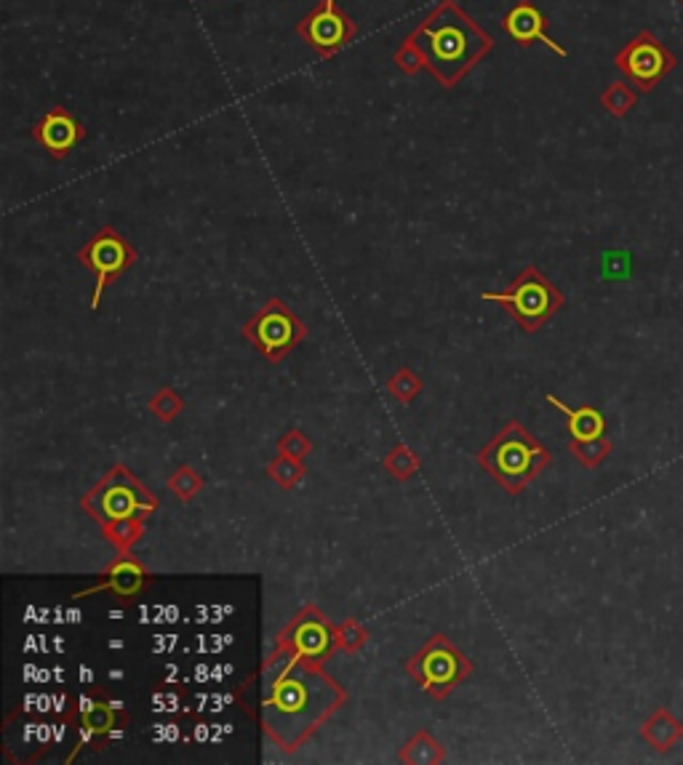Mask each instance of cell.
<instances>
[{"label": "cell", "instance_id": "cell-1", "mask_svg": "<svg viewBox=\"0 0 683 765\" xmlns=\"http://www.w3.org/2000/svg\"><path fill=\"white\" fill-rule=\"evenodd\" d=\"M347 701V690L318 662L267 653L259 672V723L272 744L294 752Z\"/></svg>", "mask_w": 683, "mask_h": 765}, {"label": "cell", "instance_id": "cell-2", "mask_svg": "<svg viewBox=\"0 0 683 765\" xmlns=\"http://www.w3.org/2000/svg\"><path fill=\"white\" fill-rule=\"evenodd\" d=\"M412 37L427 56V72L440 89H457L494 52V37L457 0H438Z\"/></svg>", "mask_w": 683, "mask_h": 765}, {"label": "cell", "instance_id": "cell-3", "mask_svg": "<svg viewBox=\"0 0 683 765\" xmlns=\"http://www.w3.org/2000/svg\"><path fill=\"white\" fill-rule=\"evenodd\" d=\"M478 464L494 477L507 494H520L534 477L542 470H548L550 451L542 440L520 425L518 419H511L500 432L478 451Z\"/></svg>", "mask_w": 683, "mask_h": 765}, {"label": "cell", "instance_id": "cell-4", "mask_svg": "<svg viewBox=\"0 0 683 765\" xmlns=\"http://www.w3.org/2000/svg\"><path fill=\"white\" fill-rule=\"evenodd\" d=\"M481 299L505 307L526 334H537L567 304L563 291L556 289V283L534 265H526L505 291H483Z\"/></svg>", "mask_w": 683, "mask_h": 765}, {"label": "cell", "instance_id": "cell-5", "mask_svg": "<svg viewBox=\"0 0 683 765\" xmlns=\"http://www.w3.org/2000/svg\"><path fill=\"white\" fill-rule=\"evenodd\" d=\"M403 670L427 696L446 699L473 675V662L444 632H433L414 656L403 659Z\"/></svg>", "mask_w": 683, "mask_h": 765}, {"label": "cell", "instance_id": "cell-6", "mask_svg": "<svg viewBox=\"0 0 683 765\" xmlns=\"http://www.w3.org/2000/svg\"><path fill=\"white\" fill-rule=\"evenodd\" d=\"M80 507L104 526L121 518H147L160 507V502L126 466L117 464L97 485H91V491H86Z\"/></svg>", "mask_w": 683, "mask_h": 765}, {"label": "cell", "instance_id": "cell-7", "mask_svg": "<svg viewBox=\"0 0 683 765\" xmlns=\"http://www.w3.org/2000/svg\"><path fill=\"white\" fill-rule=\"evenodd\" d=\"M244 336L254 345V350L265 355L270 363L281 360L294 350L307 336V328L300 320V315L283 302V299L270 296L257 315H251L244 326Z\"/></svg>", "mask_w": 683, "mask_h": 765}, {"label": "cell", "instance_id": "cell-8", "mask_svg": "<svg viewBox=\"0 0 683 765\" xmlns=\"http://www.w3.org/2000/svg\"><path fill=\"white\" fill-rule=\"evenodd\" d=\"M614 67L623 72L627 83L636 86V91L651 93L679 67V56L670 52L651 30H641L619 48L614 56Z\"/></svg>", "mask_w": 683, "mask_h": 765}, {"label": "cell", "instance_id": "cell-9", "mask_svg": "<svg viewBox=\"0 0 683 765\" xmlns=\"http://www.w3.org/2000/svg\"><path fill=\"white\" fill-rule=\"evenodd\" d=\"M78 261L94 272L97 285L94 294H91V310H99L104 289L113 285L123 272L132 270L136 261H139V251H136L128 238H123L115 227L104 224V227H99L97 233L80 246Z\"/></svg>", "mask_w": 683, "mask_h": 765}, {"label": "cell", "instance_id": "cell-10", "mask_svg": "<svg viewBox=\"0 0 683 765\" xmlns=\"http://www.w3.org/2000/svg\"><path fill=\"white\" fill-rule=\"evenodd\" d=\"M337 649V625H332V619L318 606L300 608V611L291 616L289 625L278 632L276 645H272V651L318 664L328 662Z\"/></svg>", "mask_w": 683, "mask_h": 765}, {"label": "cell", "instance_id": "cell-11", "mask_svg": "<svg viewBox=\"0 0 683 765\" xmlns=\"http://www.w3.org/2000/svg\"><path fill=\"white\" fill-rule=\"evenodd\" d=\"M294 30L321 59H332L334 54L356 41L358 22L339 9L337 0H318L296 22Z\"/></svg>", "mask_w": 683, "mask_h": 765}, {"label": "cell", "instance_id": "cell-12", "mask_svg": "<svg viewBox=\"0 0 683 765\" xmlns=\"http://www.w3.org/2000/svg\"><path fill=\"white\" fill-rule=\"evenodd\" d=\"M33 139L38 142L54 160H65L67 155L86 139V128L65 104H54V108L43 112L41 121L35 123Z\"/></svg>", "mask_w": 683, "mask_h": 765}, {"label": "cell", "instance_id": "cell-13", "mask_svg": "<svg viewBox=\"0 0 683 765\" xmlns=\"http://www.w3.org/2000/svg\"><path fill=\"white\" fill-rule=\"evenodd\" d=\"M548 24L550 19L545 16L542 9H539L537 3H531V0H518V3H515L513 9L502 16V30H505V35L511 37L515 46L529 48L534 46V43H542V46H548L552 54L567 59L569 52L561 46V43H556L548 35Z\"/></svg>", "mask_w": 683, "mask_h": 765}, {"label": "cell", "instance_id": "cell-14", "mask_svg": "<svg viewBox=\"0 0 683 765\" xmlns=\"http://www.w3.org/2000/svg\"><path fill=\"white\" fill-rule=\"evenodd\" d=\"M102 576V582L89 587L86 593H78L76 597H91L94 593H104V589L115 593L117 597H134L139 595L147 584H153V576L147 574L145 565L134 555H128V552H121V558H115Z\"/></svg>", "mask_w": 683, "mask_h": 765}, {"label": "cell", "instance_id": "cell-15", "mask_svg": "<svg viewBox=\"0 0 683 765\" xmlns=\"http://www.w3.org/2000/svg\"><path fill=\"white\" fill-rule=\"evenodd\" d=\"M132 715L123 712L121 701H108V699H86L83 696V709H80V728L83 733H89L97 744H102V739L113 731L115 725L128 723Z\"/></svg>", "mask_w": 683, "mask_h": 765}, {"label": "cell", "instance_id": "cell-16", "mask_svg": "<svg viewBox=\"0 0 683 765\" xmlns=\"http://www.w3.org/2000/svg\"><path fill=\"white\" fill-rule=\"evenodd\" d=\"M638 736H641V742L649 744L651 750L664 755V752H670L673 746H679L683 739V720L679 715L670 712L668 707H657L641 723Z\"/></svg>", "mask_w": 683, "mask_h": 765}, {"label": "cell", "instance_id": "cell-17", "mask_svg": "<svg viewBox=\"0 0 683 765\" xmlns=\"http://www.w3.org/2000/svg\"><path fill=\"white\" fill-rule=\"evenodd\" d=\"M548 403H550V406H556L558 410H561L563 416H567V427H569V435H571V440H574V443H582V440L604 438V435L608 432L606 416L601 414V410L595 408V406H576V408H571L558 395H548Z\"/></svg>", "mask_w": 683, "mask_h": 765}, {"label": "cell", "instance_id": "cell-18", "mask_svg": "<svg viewBox=\"0 0 683 765\" xmlns=\"http://www.w3.org/2000/svg\"><path fill=\"white\" fill-rule=\"evenodd\" d=\"M446 757L444 746L438 744V739L433 736L430 731H419L403 744V750L399 752L401 763H412V765H430L440 763Z\"/></svg>", "mask_w": 683, "mask_h": 765}, {"label": "cell", "instance_id": "cell-19", "mask_svg": "<svg viewBox=\"0 0 683 765\" xmlns=\"http://www.w3.org/2000/svg\"><path fill=\"white\" fill-rule=\"evenodd\" d=\"M638 104V91L627 80H614L601 93V108L612 117H625Z\"/></svg>", "mask_w": 683, "mask_h": 765}, {"label": "cell", "instance_id": "cell-20", "mask_svg": "<svg viewBox=\"0 0 683 765\" xmlns=\"http://www.w3.org/2000/svg\"><path fill=\"white\" fill-rule=\"evenodd\" d=\"M104 539L113 541L117 547V552H128L136 541L142 539L145 533V518H121V520H110L102 526Z\"/></svg>", "mask_w": 683, "mask_h": 765}, {"label": "cell", "instance_id": "cell-21", "mask_svg": "<svg viewBox=\"0 0 683 765\" xmlns=\"http://www.w3.org/2000/svg\"><path fill=\"white\" fill-rule=\"evenodd\" d=\"M304 462L302 459H291V457H283V453H278L276 459H272L270 464H267V477H270L272 483H278L281 488L285 491H291V488H296L304 481Z\"/></svg>", "mask_w": 683, "mask_h": 765}, {"label": "cell", "instance_id": "cell-22", "mask_svg": "<svg viewBox=\"0 0 683 765\" xmlns=\"http://www.w3.org/2000/svg\"><path fill=\"white\" fill-rule=\"evenodd\" d=\"M569 448L571 453H574L576 462L585 466V470H598V466L612 457V440H608V435L595 440H582V443H574V440H571Z\"/></svg>", "mask_w": 683, "mask_h": 765}, {"label": "cell", "instance_id": "cell-23", "mask_svg": "<svg viewBox=\"0 0 683 765\" xmlns=\"http://www.w3.org/2000/svg\"><path fill=\"white\" fill-rule=\"evenodd\" d=\"M382 464L384 470L395 477V481H412V477L419 472V457L412 451V448L401 443L390 448V453L382 459Z\"/></svg>", "mask_w": 683, "mask_h": 765}, {"label": "cell", "instance_id": "cell-24", "mask_svg": "<svg viewBox=\"0 0 683 765\" xmlns=\"http://www.w3.org/2000/svg\"><path fill=\"white\" fill-rule=\"evenodd\" d=\"M393 61H395V65H399V70L403 75H417L422 70H427V56L419 48V43L414 41L412 33L403 37L401 46L395 48Z\"/></svg>", "mask_w": 683, "mask_h": 765}, {"label": "cell", "instance_id": "cell-25", "mask_svg": "<svg viewBox=\"0 0 683 765\" xmlns=\"http://www.w3.org/2000/svg\"><path fill=\"white\" fill-rule=\"evenodd\" d=\"M632 272V254L630 251H619V248H612V251L601 254V280L604 283H617V280H627Z\"/></svg>", "mask_w": 683, "mask_h": 765}, {"label": "cell", "instance_id": "cell-26", "mask_svg": "<svg viewBox=\"0 0 683 765\" xmlns=\"http://www.w3.org/2000/svg\"><path fill=\"white\" fill-rule=\"evenodd\" d=\"M388 392L408 406V403L417 401V395L422 392V379L412 369H399L393 376H390Z\"/></svg>", "mask_w": 683, "mask_h": 765}, {"label": "cell", "instance_id": "cell-27", "mask_svg": "<svg viewBox=\"0 0 683 765\" xmlns=\"http://www.w3.org/2000/svg\"><path fill=\"white\" fill-rule=\"evenodd\" d=\"M147 406H150V414L158 416V419L164 421V425H169V421H173L179 414H182L184 401L171 387H160L150 397V403H147Z\"/></svg>", "mask_w": 683, "mask_h": 765}, {"label": "cell", "instance_id": "cell-28", "mask_svg": "<svg viewBox=\"0 0 683 765\" xmlns=\"http://www.w3.org/2000/svg\"><path fill=\"white\" fill-rule=\"evenodd\" d=\"M169 488L173 491V496L177 499H182V502H192L198 496V491L203 488V477L198 475L195 470L188 464H182L179 466L177 472L169 477Z\"/></svg>", "mask_w": 683, "mask_h": 765}, {"label": "cell", "instance_id": "cell-29", "mask_svg": "<svg viewBox=\"0 0 683 765\" xmlns=\"http://www.w3.org/2000/svg\"><path fill=\"white\" fill-rule=\"evenodd\" d=\"M369 640V632L358 619H347L342 621V627H337V643L345 653H358Z\"/></svg>", "mask_w": 683, "mask_h": 765}, {"label": "cell", "instance_id": "cell-30", "mask_svg": "<svg viewBox=\"0 0 683 765\" xmlns=\"http://www.w3.org/2000/svg\"><path fill=\"white\" fill-rule=\"evenodd\" d=\"M313 451V440L302 432V429H289L281 440H278V453L291 459H304Z\"/></svg>", "mask_w": 683, "mask_h": 765}, {"label": "cell", "instance_id": "cell-31", "mask_svg": "<svg viewBox=\"0 0 683 765\" xmlns=\"http://www.w3.org/2000/svg\"><path fill=\"white\" fill-rule=\"evenodd\" d=\"M681 5H683V0H681Z\"/></svg>", "mask_w": 683, "mask_h": 765}]
</instances>
